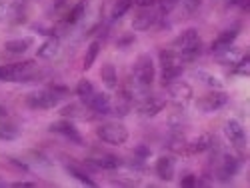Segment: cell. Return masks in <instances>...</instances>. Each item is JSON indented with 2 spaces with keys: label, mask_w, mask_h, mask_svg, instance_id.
<instances>
[{
  "label": "cell",
  "mask_w": 250,
  "mask_h": 188,
  "mask_svg": "<svg viewBox=\"0 0 250 188\" xmlns=\"http://www.w3.org/2000/svg\"><path fill=\"white\" fill-rule=\"evenodd\" d=\"M166 108V98L162 96H144L138 104V114L144 118H154Z\"/></svg>",
  "instance_id": "obj_8"
},
{
  "label": "cell",
  "mask_w": 250,
  "mask_h": 188,
  "mask_svg": "<svg viewBox=\"0 0 250 188\" xmlns=\"http://www.w3.org/2000/svg\"><path fill=\"white\" fill-rule=\"evenodd\" d=\"M82 112H84V110H82L78 104H68V106H64L60 110V114L64 118H82V120H86L88 114H82Z\"/></svg>",
  "instance_id": "obj_30"
},
{
  "label": "cell",
  "mask_w": 250,
  "mask_h": 188,
  "mask_svg": "<svg viewBox=\"0 0 250 188\" xmlns=\"http://www.w3.org/2000/svg\"><path fill=\"white\" fill-rule=\"evenodd\" d=\"M100 78H102L104 86H106L108 90H114L118 86V74H116L114 64H104L102 70H100Z\"/></svg>",
  "instance_id": "obj_20"
},
{
  "label": "cell",
  "mask_w": 250,
  "mask_h": 188,
  "mask_svg": "<svg viewBox=\"0 0 250 188\" xmlns=\"http://www.w3.org/2000/svg\"><path fill=\"white\" fill-rule=\"evenodd\" d=\"M50 132L64 136L66 140H70V142H74V144H82V134L78 132V128L74 126L70 120H58V122H52V124H50Z\"/></svg>",
  "instance_id": "obj_11"
},
{
  "label": "cell",
  "mask_w": 250,
  "mask_h": 188,
  "mask_svg": "<svg viewBox=\"0 0 250 188\" xmlns=\"http://www.w3.org/2000/svg\"><path fill=\"white\" fill-rule=\"evenodd\" d=\"M132 2L138 6V8H150V6H154L158 0H132Z\"/></svg>",
  "instance_id": "obj_35"
},
{
  "label": "cell",
  "mask_w": 250,
  "mask_h": 188,
  "mask_svg": "<svg viewBox=\"0 0 250 188\" xmlns=\"http://www.w3.org/2000/svg\"><path fill=\"white\" fill-rule=\"evenodd\" d=\"M84 12H86V0H80L78 4H74V8L68 12V16H66V22L68 24H76L78 20L84 16Z\"/></svg>",
  "instance_id": "obj_29"
},
{
  "label": "cell",
  "mask_w": 250,
  "mask_h": 188,
  "mask_svg": "<svg viewBox=\"0 0 250 188\" xmlns=\"http://www.w3.org/2000/svg\"><path fill=\"white\" fill-rule=\"evenodd\" d=\"M66 92L64 86H54V88H44V90H36L32 94L26 96V104L34 110H50V108H56L60 100H62V94Z\"/></svg>",
  "instance_id": "obj_2"
},
{
  "label": "cell",
  "mask_w": 250,
  "mask_h": 188,
  "mask_svg": "<svg viewBox=\"0 0 250 188\" xmlns=\"http://www.w3.org/2000/svg\"><path fill=\"white\" fill-rule=\"evenodd\" d=\"M32 44H34V38L32 36L14 38V40H8V42H4V50L8 54H24Z\"/></svg>",
  "instance_id": "obj_16"
},
{
  "label": "cell",
  "mask_w": 250,
  "mask_h": 188,
  "mask_svg": "<svg viewBox=\"0 0 250 188\" xmlns=\"http://www.w3.org/2000/svg\"><path fill=\"white\" fill-rule=\"evenodd\" d=\"M182 2V6H184V12H196L198 8H200V4H202V0H180Z\"/></svg>",
  "instance_id": "obj_32"
},
{
  "label": "cell",
  "mask_w": 250,
  "mask_h": 188,
  "mask_svg": "<svg viewBox=\"0 0 250 188\" xmlns=\"http://www.w3.org/2000/svg\"><path fill=\"white\" fill-rule=\"evenodd\" d=\"M8 112H6V108H2V106H0V118H4Z\"/></svg>",
  "instance_id": "obj_38"
},
{
  "label": "cell",
  "mask_w": 250,
  "mask_h": 188,
  "mask_svg": "<svg viewBox=\"0 0 250 188\" xmlns=\"http://www.w3.org/2000/svg\"><path fill=\"white\" fill-rule=\"evenodd\" d=\"M226 102H228V94L220 88V90H214V92H208L206 96H202L198 102H196V106L200 112H216L220 110L222 106H226Z\"/></svg>",
  "instance_id": "obj_6"
},
{
  "label": "cell",
  "mask_w": 250,
  "mask_h": 188,
  "mask_svg": "<svg viewBox=\"0 0 250 188\" xmlns=\"http://www.w3.org/2000/svg\"><path fill=\"white\" fill-rule=\"evenodd\" d=\"M240 166H242V160H238L236 156L226 154V156L222 158L220 166H218V180L224 182V184H226V182H230V180L238 174Z\"/></svg>",
  "instance_id": "obj_10"
},
{
  "label": "cell",
  "mask_w": 250,
  "mask_h": 188,
  "mask_svg": "<svg viewBox=\"0 0 250 188\" xmlns=\"http://www.w3.org/2000/svg\"><path fill=\"white\" fill-rule=\"evenodd\" d=\"M154 170H156V176L164 182H170L174 178V172H176V160L168 154H164L156 160V166H154Z\"/></svg>",
  "instance_id": "obj_14"
},
{
  "label": "cell",
  "mask_w": 250,
  "mask_h": 188,
  "mask_svg": "<svg viewBox=\"0 0 250 188\" xmlns=\"http://www.w3.org/2000/svg\"><path fill=\"white\" fill-rule=\"evenodd\" d=\"M238 34H240V26H232V28H226V30H222L216 38H214V42H212V52H218V50H222V48H226V46H230V44H234V40L238 38Z\"/></svg>",
  "instance_id": "obj_15"
},
{
  "label": "cell",
  "mask_w": 250,
  "mask_h": 188,
  "mask_svg": "<svg viewBox=\"0 0 250 188\" xmlns=\"http://www.w3.org/2000/svg\"><path fill=\"white\" fill-rule=\"evenodd\" d=\"M214 56H216V60L220 62V64H236V62H238L244 54H242L238 48H234V46L230 44V46H226V48L214 52Z\"/></svg>",
  "instance_id": "obj_18"
},
{
  "label": "cell",
  "mask_w": 250,
  "mask_h": 188,
  "mask_svg": "<svg viewBox=\"0 0 250 188\" xmlns=\"http://www.w3.org/2000/svg\"><path fill=\"white\" fill-rule=\"evenodd\" d=\"M94 92H96L94 84H92L90 80H86V78H82V80L78 82V84H76V96L80 98V102H82V104H84V102H86Z\"/></svg>",
  "instance_id": "obj_21"
},
{
  "label": "cell",
  "mask_w": 250,
  "mask_h": 188,
  "mask_svg": "<svg viewBox=\"0 0 250 188\" xmlns=\"http://www.w3.org/2000/svg\"><path fill=\"white\" fill-rule=\"evenodd\" d=\"M194 76L196 78H200L206 86H210V88H216V90H220L222 88V80L218 78V76H214V74H210L208 70H196L194 72Z\"/></svg>",
  "instance_id": "obj_25"
},
{
  "label": "cell",
  "mask_w": 250,
  "mask_h": 188,
  "mask_svg": "<svg viewBox=\"0 0 250 188\" xmlns=\"http://www.w3.org/2000/svg\"><path fill=\"white\" fill-rule=\"evenodd\" d=\"M158 12L156 10H152V6L150 8H142L136 16H134V20H132V30H138V32H142V30H148L150 26H154L156 22H158Z\"/></svg>",
  "instance_id": "obj_13"
},
{
  "label": "cell",
  "mask_w": 250,
  "mask_h": 188,
  "mask_svg": "<svg viewBox=\"0 0 250 188\" xmlns=\"http://www.w3.org/2000/svg\"><path fill=\"white\" fill-rule=\"evenodd\" d=\"M6 14V4L4 2H0V18H2Z\"/></svg>",
  "instance_id": "obj_37"
},
{
  "label": "cell",
  "mask_w": 250,
  "mask_h": 188,
  "mask_svg": "<svg viewBox=\"0 0 250 188\" xmlns=\"http://www.w3.org/2000/svg\"><path fill=\"white\" fill-rule=\"evenodd\" d=\"M14 188H34L36 184L34 182H28V180H20V182H12Z\"/></svg>",
  "instance_id": "obj_36"
},
{
  "label": "cell",
  "mask_w": 250,
  "mask_h": 188,
  "mask_svg": "<svg viewBox=\"0 0 250 188\" xmlns=\"http://www.w3.org/2000/svg\"><path fill=\"white\" fill-rule=\"evenodd\" d=\"M180 74H182V64H174V66H168V68H162V74H160L162 84H164V86H168L170 82L178 80Z\"/></svg>",
  "instance_id": "obj_26"
},
{
  "label": "cell",
  "mask_w": 250,
  "mask_h": 188,
  "mask_svg": "<svg viewBox=\"0 0 250 188\" xmlns=\"http://www.w3.org/2000/svg\"><path fill=\"white\" fill-rule=\"evenodd\" d=\"M98 52H100V42H98V40H94V42L86 48L84 60H82V68H84V70H90L92 64L96 62V58H98Z\"/></svg>",
  "instance_id": "obj_22"
},
{
  "label": "cell",
  "mask_w": 250,
  "mask_h": 188,
  "mask_svg": "<svg viewBox=\"0 0 250 188\" xmlns=\"http://www.w3.org/2000/svg\"><path fill=\"white\" fill-rule=\"evenodd\" d=\"M174 52H178V56L182 60H194L200 52H202V42L196 28H188L184 30L182 34H178L172 42Z\"/></svg>",
  "instance_id": "obj_1"
},
{
  "label": "cell",
  "mask_w": 250,
  "mask_h": 188,
  "mask_svg": "<svg viewBox=\"0 0 250 188\" xmlns=\"http://www.w3.org/2000/svg\"><path fill=\"white\" fill-rule=\"evenodd\" d=\"M84 106L88 110H92L94 114H100V116H106V114H112V100L108 94L104 92H94L86 102Z\"/></svg>",
  "instance_id": "obj_9"
},
{
  "label": "cell",
  "mask_w": 250,
  "mask_h": 188,
  "mask_svg": "<svg viewBox=\"0 0 250 188\" xmlns=\"http://www.w3.org/2000/svg\"><path fill=\"white\" fill-rule=\"evenodd\" d=\"M196 184H198V180H196L194 174H186V176L180 180V186H196Z\"/></svg>",
  "instance_id": "obj_34"
},
{
  "label": "cell",
  "mask_w": 250,
  "mask_h": 188,
  "mask_svg": "<svg viewBox=\"0 0 250 188\" xmlns=\"http://www.w3.org/2000/svg\"><path fill=\"white\" fill-rule=\"evenodd\" d=\"M60 52V40L58 38H54V36H50V38H46L42 44L38 46V58H44V60H50V58H54L56 54Z\"/></svg>",
  "instance_id": "obj_17"
},
{
  "label": "cell",
  "mask_w": 250,
  "mask_h": 188,
  "mask_svg": "<svg viewBox=\"0 0 250 188\" xmlns=\"http://www.w3.org/2000/svg\"><path fill=\"white\" fill-rule=\"evenodd\" d=\"M18 136H20V130L14 126V124H10V122H0V140L10 142V140H16Z\"/></svg>",
  "instance_id": "obj_27"
},
{
  "label": "cell",
  "mask_w": 250,
  "mask_h": 188,
  "mask_svg": "<svg viewBox=\"0 0 250 188\" xmlns=\"http://www.w3.org/2000/svg\"><path fill=\"white\" fill-rule=\"evenodd\" d=\"M66 170H68V172H70V176H74L78 182L86 184V186H96L94 178H90V174H88V172H84L82 168H78V166H74V164H66Z\"/></svg>",
  "instance_id": "obj_23"
},
{
  "label": "cell",
  "mask_w": 250,
  "mask_h": 188,
  "mask_svg": "<svg viewBox=\"0 0 250 188\" xmlns=\"http://www.w3.org/2000/svg\"><path fill=\"white\" fill-rule=\"evenodd\" d=\"M212 144H214V140H212L210 134H202V136H198V138L192 142L190 150H192V152H204V150H210Z\"/></svg>",
  "instance_id": "obj_28"
},
{
  "label": "cell",
  "mask_w": 250,
  "mask_h": 188,
  "mask_svg": "<svg viewBox=\"0 0 250 188\" xmlns=\"http://www.w3.org/2000/svg\"><path fill=\"white\" fill-rule=\"evenodd\" d=\"M130 8H132V0H116V4L112 6V12H110V20L116 22V20H120Z\"/></svg>",
  "instance_id": "obj_24"
},
{
  "label": "cell",
  "mask_w": 250,
  "mask_h": 188,
  "mask_svg": "<svg viewBox=\"0 0 250 188\" xmlns=\"http://www.w3.org/2000/svg\"><path fill=\"white\" fill-rule=\"evenodd\" d=\"M96 136L112 146H120L128 140V128L120 122H106V124H100L96 128Z\"/></svg>",
  "instance_id": "obj_5"
},
{
  "label": "cell",
  "mask_w": 250,
  "mask_h": 188,
  "mask_svg": "<svg viewBox=\"0 0 250 188\" xmlns=\"http://www.w3.org/2000/svg\"><path fill=\"white\" fill-rule=\"evenodd\" d=\"M168 94H170V98L176 102V104H188L190 102V98H192V86L190 84H186V82H182V80H174V82H170L168 86Z\"/></svg>",
  "instance_id": "obj_12"
},
{
  "label": "cell",
  "mask_w": 250,
  "mask_h": 188,
  "mask_svg": "<svg viewBox=\"0 0 250 188\" xmlns=\"http://www.w3.org/2000/svg\"><path fill=\"white\" fill-rule=\"evenodd\" d=\"M234 72L236 74H242V76H248L250 74V58L248 56H242L236 64H234Z\"/></svg>",
  "instance_id": "obj_31"
},
{
  "label": "cell",
  "mask_w": 250,
  "mask_h": 188,
  "mask_svg": "<svg viewBox=\"0 0 250 188\" xmlns=\"http://www.w3.org/2000/svg\"><path fill=\"white\" fill-rule=\"evenodd\" d=\"M156 76V68H154V60L150 54H140L134 62V84L140 90H146L152 86Z\"/></svg>",
  "instance_id": "obj_3"
},
{
  "label": "cell",
  "mask_w": 250,
  "mask_h": 188,
  "mask_svg": "<svg viewBox=\"0 0 250 188\" xmlns=\"http://www.w3.org/2000/svg\"><path fill=\"white\" fill-rule=\"evenodd\" d=\"M224 136L228 138V142H230L234 148H238V150L246 148V132L238 120H228L224 124Z\"/></svg>",
  "instance_id": "obj_7"
},
{
  "label": "cell",
  "mask_w": 250,
  "mask_h": 188,
  "mask_svg": "<svg viewBox=\"0 0 250 188\" xmlns=\"http://www.w3.org/2000/svg\"><path fill=\"white\" fill-rule=\"evenodd\" d=\"M178 2H180V0H158V4H160V10H162V12H170Z\"/></svg>",
  "instance_id": "obj_33"
},
{
  "label": "cell",
  "mask_w": 250,
  "mask_h": 188,
  "mask_svg": "<svg viewBox=\"0 0 250 188\" xmlns=\"http://www.w3.org/2000/svg\"><path fill=\"white\" fill-rule=\"evenodd\" d=\"M96 168H104V170H116L122 166V160L114 154H100L98 158H92L90 160Z\"/></svg>",
  "instance_id": "obj_19"
},
{
  "label": "cell",
  "mask_w": 250,
  "mask_h": 188,
  "mask_svg": "<svg viewBox=\"0 0 250 188\" xmlns=\"http://www.w3.org/2000/svg\"><path fill=\"white\" fill-rule=\"evenodd\" d=\"M34 74V62H12L0 66V82H28Z\"/></svg>",
  "instance_id": "obj_4"
}]
</instances>
